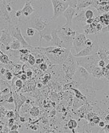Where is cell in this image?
<instances>
[{"label": "cell", "mask_w": 109, "mask_h": 133, "mask_svg": "<svg viewBox=\"0 0 109 133\" xmlns=\"http://www.w3.org/2000/svg\"><path fill=\"white\" fill-rule=\"evenodd\" d=\"M36 48L44 54L52 64H60L64 63L70 53V49L56 46H37Z\"/></svg>", "instance_id": "1"}, {"label": "cell", "mask_w": 109, "mask_h": 133, "mask_svg": "<svg viewBox=\"0 0 109 133\" xmlns=\"http://www.w3.org/2000/svg\"><path fill=\"white\" fill-rule=\"evenodd\" d=\"M77 66L78 64L76 63V57L70 52L68 58L65 60V61L64 63L60 64L61 70L64 72V81L66 83L70 82L72 81V78L73 77L74 74H75Z\"/></svg>", "instance_id": "2"}, {"label": "cell", "mask_w": 109, "mask_h": 133, "mask_svg": "<svg viewBox=\"0 0 109 133\" xmlns=\"http://www.w3.org/2000/svg\"><path fill=\"white\" fill-rule=\"evenodd\" d=\"M52 18H49L48 16H40L36 12L32 18H30V20H27L26 28V27L32 28L36 29L38 33L40 34L46 25L49 24L50 23H52Z\"/></svg>", "instance_id": "3"}, {"label": "cell", "mask_w": 109, "mask_h": 133, "mask_svg": "<svg viewBox=\"0 0 109 133\" xmlns=\"http://www.w3.org/2000/svg\"><path fill=\"white\" fill-rule=\"evenodd\" d=\"M57 30V35L60 39L64 42V44L67 45L68 48H71L72 42L74 40V37L76 35V32L74 31L72 26H60L56 28Z\"/></svg>", "instance_id": "4"}, {"label": "cell", "mask_w": 109, "mask_h": 133, "mask_svg": "<svg viewBox=\"0 0 109 133\" xmlns=\"http://www.w3.org/2000/svg\"><path fill=\"white\" fill-rule=\"evenodd\" d=\"M91 78H92L91 74H89L84 67L78 65L71 82L72 85H75L76 86L75 88H77L79 86L85 84V83L89 82Z\"/></svg>", "instance_id": "5"}, {"label": "cell", "mask_w": 109, "mask_h": 133, "mask_svg": "<svg viewBox=\"0 0 109 133\" xmlns=\"http://www.w3.org/2000/svg\"><path fill=\"white\" fill-rule=\"evenodd\" d=\"M87 39V36L84 33L76 32L75 37H74L72 45L71 48H70V52L72 55L76 54V53L79 52L80 50H82L85 47V40Z\"/></svg>", "instance_id": "6"}, {"label": "cell", "mask_w": 109, "mask_h": 133, "mask_svg": "<svg viewBox=\"0 0 109 133\" xmlns=\"http://www.w3.org/2000/svg\"><path fill=\"white\" fill-rule=\"evenodd\" d=\"M53 5L54 16L52 17V21H56V19L62 16L64 11L68 7V3L63 0H50Z\"/></svg>", "instance_id": "7"}, {"label": "cell", "mask_w": 109, "mask_h": 133, "mask_svg": "<svg viewBox=\"0 0 109 133\" xmlns=\"http://www.w3.org/2000/svg\"><path fill=\"white\" fill-rule=\"evenodd\" d=\"M8 30H9V32H10V33L11 36H12L13 38H14V39L18 40L19 41V42L21 43L22 47V48H26L30 45V44L25 40L24 37H23V36L22 35L21 28H19V26H14V27H11V28H10Z\"/></svg>", "instance_id": "8"}, {"label": "cell", "mask_w": 109, "mask_h": 133, "mask_svg": "<svg viewBox=\"0 0 109 133\" xmlns=\"http://www.w3.org/2000/svg\"><path fill=\"white\" fill-rule=\"evenodd\" d=\"M52 41H50V46H56V47H60V48H67V45L64 44V42L57 35V30L56 28H52ZM69 49V48H68Z\"/></svg>", "instance_id": "9"}, {"label": "cell", "mask_w": 109, "mask_h": 133, "mask_svg": "<svg viewBox=\"0 0 109 133\" xmlns=\"http://www.w3.org/2000/svg\"><path fill=\"white\" fill-rule=\"evenodd\" d=\"M0 32H1V33H2L1 36H0V43L2 44L4 46L9 45L11 42H12V40L14 39V38L11 36L9 30L7 28L2 29Z\"/></svg>", "instance_id": "10"}, {"label": "cell", "mask_w": 109, "mask_h": 133, "mask_svg": "<svg viewBox=\"0 0 109 133\" xmlns=\"http://www.w3.org/2000/svg\"><path fill=\"white\" fill-rule=\"evenodd\" d=\"M96 53L98 54L100 59L104 60L106 64H109V52H108V44H104V45L100 46Z\"/></svg>", "instance_id": "11"}, {"label": "cell", "mask_w": 109, "mask_h": 133, "mask_svg": "<svg viewBox=\"0 0 109 133\" xmlns=\"http://www.w3.org/2000/svg\"><path fill=\"white\" fill-rule=\"evenodd\" d=\"M76 13V10L74 9V8H72V7H68L67 9H66L63 14H62V16H64L66 18V24H64L65 26H72V19L73 17L75 16V15Z\"/></svg>", "instance_id": "12"}, {"label": "cell", "mask_w": 109, "mask_h": 133, "mask_svg": "<svg viewBox=\"0 0 109 133\" xmlns=\"http://www.w3.org/2000/svg\"><path fill=\"white\" fill-rule=\"evenodd\" d=\"M36 10L34 9V7L32 5V3L29 2H25L24 6L22 7V8L21 9L22 16V18H26V20H29L28 17L30 16H32V13H34Z\"/></svg>", "instance_id": "13"}, {"label": "cell", "mask_w": 109, "mask_h": 133, "mask_svg": "<svg viewBox=\"0 0 109 133\" xmlns=\"http://www.w3.org/2000/svg\"><path fill=\"white\" fill-rule=\"evenodd\" d=\"M8 56L9 59L14 64H17V60H19V51L18 50H14V49H9L8 51L4 52Z\"/></svg>", "instance_id": "14"}, {"label": "cell", "mask_w": 109, "mask_h": 133, "mask_svg": "<svg viewBox=\"0 0 109 133\" xmlns=\"http://www.w3.org/2000/svg\"><path fill=\"white\" fill-rule=\"evenodd\" d=\"M91 6H93V0H78L76 10V11H78Z\"/></svg>", "instance_id": "15"}, {"label": "cell", "mask_w": 109, "mask_h": 133, "mask_svg": "<svg viewBox=\"0 0 109 133\" xmlns=\"http://www.w3.org/2000/svg\"><path fill=\"white\" fill-rule=\"evenodd\" d=\"M90 55H93V52H92V46H88V47H85L83 48L82 50H80L79 52L76 53L73 56L75 57H79V56H88Z\"/></svg>", "instance_id": "16"}, {"label": "cell", "mask_w": 109, "mask_h": 133, "mask_svg": "<svg viewBox=\"0 0 109 133\" xmlns=\"http://www.w3.org/2000/svg\"><path fill=\"white\" fill-rule=\"evenodd\" d=\"M0 63H2V64H14L9 59L8 56L3 52H0Z\"/></svg>", "instance_id": "17"}, {"label": "cell", "mask_w": 109, "mask_h": 133, "mask_svg": "<svg viewBox=\"0 0 109 133\" xmlns=\"http://www.w3.org/2000/svg\"><path fill=\"white\" fill-rule=\"evenodd\" d=\"M85 102H84L83 100H81L80 99V98H77L75 97V98H74V100H73V105H72V108L74 111H76V110H77L78 108H80V106H83Z\"/></svg>", "instance_id": "18"}, {"label": "cell", "mask_w": 109, "mask_h": 133, "mask_svg": "<svg viewBox=\"0 0 109 133\" xmlns=\"http://www.w3.org/2000/svg\"><path fill=\"white\" fill-rule=\"evenodd\" d=\"M10 49H14V50H18L22 48V44L19 41L16 39H14L10 44Z\"/></svg>", "instance_id": "19"}, {"label": "cell", "mask_w": 109, "mask_h": 133, "mask_svg": "<svg viewBox=\"0 0 109 133\" xmlns=\"http://www.w3.org/2000/svg\"><path fill=\"white\" fill-rule=\"evenodd\" d=\"M29 114L32 117H38L40 114V108L36 106H33L32 108H30L29 110Z\"/></svg>", "instance_id": "20"}, {"label": "cell", "mask_w": 109, "mask_h": 133, "mask_svg": "<svg viewBox=\"0 0 109 133\" xmlns=\"http://www.w3.org/2000/svg\"><path fill=\"white\" fill-rule=\"evenodd\" d=\"M77 126H78V122L76 119H70L68 122V123H67L68 128L71 129V130H73V129L77 128Z\"/></svg>", "instance_id": "21"}, {"label": "cell", "mask_w": 109, "mask_h": 133, "mask_svg": "<svg viewBox=\"0 0 109 133\" xmlns=\"http://www.w3.org/2000/svg\"><path fill=\"white\" fill-rule=\"evenodd\" d=\"M14 86L16 87V89H15V91H16L17 93H18L19 91H20L23 86V82L20 78H18L16 79V81L14 82Z\"/></svg>", "instance_id": "22"}, {"label": "cell", "mask_w": 109, "mask_h": 133, "mask_svg": "<svg viewBox=\"0 0 109 133\" xmlns=\"http://www.w3.org/2000/svg\"><path fill=\"white\" fill-rule=\"evenodd\" d=\"M26 36L28 37H33V36H36V30L32 28H30V27H26Z\"/></svg>", "instance_id": "23"}, {"label": "cell", "mask_w": 109, "mask_h": 133, "mask_svg": "<svg viewBox=\"0 0 109 133\" xmlns=\"http://www.w3.org/2000/svg\"><path fill=\"white\" fill-rule=\"evenodd\" d=\"M27 64H29L30 66H34L36 64V57L32 54V53H29L28 56V60H27Z\"/></svg>", "instance_id": "24"}, {"label": "cell", "mask_w": 109, "mask_h": 133, "mask_svg": "<svg viewBox=\"0 0 109 133\" xmlns=\"http://www.w3.org/2000/svg\"><path fill=\"white\" fill-rule=\"evenodd\" d=\"M50 79H52V75H50V74H46L42 78V84L46 85Z\"/></svg>", "instance_id": "25"}, {"label": "cell", "mask_w": 109, "mask_h": 133, "mask_svg": "<svg viewBox=\"0 0 109 133\" xmlns=\"http://www.w3.org/2000/svg\"><path fill=\"white\" fill-rule=\"evenodd\" d=\"M29 53H25V54H19V61L22 62L23 64H26L28 60Z\"/></svg>", "instance_id": "26"}, {"label": "cell", "mask_w": 109, "mask_h": 133, "mask_svg": "<svg viewBox=\"0 0 109 133\" xmlns=\"http://www.w3.org/2000/svg\"><path fill=\"white\" fill-rule=\"evenodd\" d=\"M64 2H67L68 3V7H72V8L76 9V4L78 0H63Z\"/></svg>", "instance_id": "27"}, {"label": "cell", "mask_w": 109, "mask_h": 133, "mask_svg": "<svg viewBox=\"0 0 109 133\" xmlns=\"http://www.w3.org/2000/svg\"><path fill=\"white\" fill-rule=\"evenodd\" d=\"M38 69H40L42 72H46V71H48V64H46V62H42L40 64H38Z\"/></svg>", "instance_id": "28"}, {"label": "cell", "mask_w": 109, "mask_h": 133, "mask_svg": "<svg viewBox=\"0 0 109 133\" xmlns=\"http://www.w3.org/2000/svg\"><path fill=\"white\" fill-rule=\"evenodd\" d=\"M13 73L11 71H10V70H6V73H5V74H4V77H5V79L6 80H7V81H10L11 82V79H12V78H13Z\"/></svg>", "instance_id": "29"}, {"label": "cell", "mask_w": 109, "mask_h": 133, "mask_svg": "<svg viewBox=\"0 0 109 133\" xmlns=\"http://www.w3.org/2000/svg\"><path fill=\"white\" fill-rule=\"evenodd\" d=\"M7 112V109L4 107V106H0V118H4Z\"/></svg>", "instance_id": "30"}, {"label": "cell", "mask_w": 109, "mask_h": 133, "mask_svg": "<svg viewBox=\"0 0 109 133\" xmlns=\"http://www.w3.org/2000/svg\"><path fill=\"white\" fill-rule=\"evenodd\" d=\"M101 120V118L98 115H96L94 117H93V119H92V121L90 123H94L96 125H97L99 123V122Z\"/></svg>", "instance_id": "31"}, {"label": "cell", "mask_w": 109, "mask_h": 133, "mask_svg": "<svg viewBox=\"0 0 109 133\" xmlns=\"http://www.w3.org/2000/svg\"><path fill=\"white\" fill-rule=\"evenodd\" d=\"M25 74H26V77H27V79H29V78H30L33 77V70H30V69H27V70L25 71Z\"/></svg>", "instance_id": "32"}, {"label": "cell", "mask_w": 109, "mask_h": 133, "mask_svg": "<svg viewBox=\"0 0 109 133\" xmlns=\"http://www.w3.org/2000/svg\"><path fill=\"white\" fill-rule=\"evenodd\" d=\"M14 111H7L5 117L9 119V118H14Z\"/></svg>", "instance_id": "33"}, {"label": "cell", "mask_w": 109, "mask_h": 133, "mask_svg": "<svg viewBox=\"0 0 109 133\" xmlns=\"http://www.w3.org/2000/svg\"><path fill=\"white\" fill-rule=\"evenodd\" d=\"M10 91H12V88H10V87H6V88L2 89L1 90V94H6L10 93Z\"/></svg>", "instance_id": "34"}, {"label": "cell", "mask_w": 109, "mask_h": 133, "mask_svg": "<svg viewBox=\"0 0 109 133\" xmlns=\"http://www.w3.org/2000/svg\"><path fill=\"white\" fill-rule=\"evenodd\" d=\"M106 63H105V61L104 60H101V59H100L99 60H98V63H97V65H98L100 68H104L105 65H106Z\"/></svg>", "instance_id": "35"}, {"label": "cell", "mask_w": 109, "mask_h": 133, "mask_svg": "<svg viewBox=\"0 0 109 133\" xmlns=\"http://www.w3.org/2000/svg\"><path fill=\"white\" fill-rule=\"evenodd\" d=\"M93 43V40L92 39H89V38H87L86 40H85V46L88 47V46H92Z\"/></svg>", "instance_id": "36"}, {"label": "cell", "mask_w": 109, "mask_h": 133, "mask_svg": "<svg viewBox=\"0 0 109 133\" xmlns=\"http://www.w3.org/2000/svg\"><path fill=\"white\" fill-rule=\"evenodd\" d=\"M18 51H19V53L20 54H25V53H30L29 50L27 48H22L20 49H18Z\"/></svg>", "instance_id": "37"}, {"label": "cell", "mask_w": 109, "mask_h": 133, "mask_svg": "<svg viewBox=\"0 0 109 133\" xmlns=\"http://www.w3.org/2000/svg\"><path fill=\"white\" fill-rule=\"evenodd\" d=\"M42 62H46L45 58H36V64H40Z\"/></svg>", "instance_id": "38"}, {"label": "cell", "mask_w": 109, "mask_h": 133, "mask_svg": "<svg viewBox=\"0 0 109 133\" xmlns=\"http://www.w3.org/2000/svg\"><path fill=\"white\" fill-rule=\"evenodd\" d=\"M19 78H20L22 82H26V80H27V77H26V75L25 74V72H23V73L19 76Z\"/></svg>", "instance_id": "39"}, {"label": "cell", "mask_w": 109, "mask_h": 133, "mask_svg": "<svg viewBox=\"0 0 109 133\" xmlns=\"http://www.w3.org/2000/svg\"><path fill=\"white\" fill-rule=\"evenodd\" d=\"M4 102H8V103H14V97L13 95H10L6 100L4 101Z\"/></svg>", "instance_id": "40"}, {"label": "cell", "mask_w": 109, "mask_h": 133, "mask_svg": "<svg viewBox=\"0 0 109 133\" xmlns=\"http://www.w3.org/2000/svg\"><path fill=\"white\" fill-rule=\"evenodd\" d=\"M108 127H109V124H108V123H106V124L104 125V127H103V128H104V130H102V131H103V132L108 133V132H109Z\"/></svg>", "instance_id": "41"}, {"label": "cell", "mask_w": 109, "mask_h": 133, "mask_svg": "<svg viewBox=\"0 0 109 133\" xmlns=\"http://www.w3.org/2000/svg\"><path fill=\"white\" fill-rule=\"evenodd\" d=\"M6 11H8V12H11L13 10L11 8V6H10V3H6Z\"/></svg>", "instance_id": "42"}, {"label": "cell", "mask_w": 109, "mask_h": 133, "mask_svg": "<svg viewBox=\"0 0 109 133\" xmlns=\"http://www.w3.org/2000/svg\"><path fill=\"white\" fill-rule=\"evenodd\" d=\"M20 127V126H19V125H17L16 123H14L13 125H12V126H11L10 128V130H18V127Z\"/></svg>", "instance_id": "43"}, {"label": "cell", "mask_w": 109, "mask_h": 133, "mask_svg": "<svg viewBox=\"0 0 109 133\" xmlns=\"http://www.w3.org/2000/svg\"><path fill=\"white\" fill-rule=\"evenodd\" d=\"M93 23H94V18L86 20V24H93Z\"/></svg>", "instance_id": "44"}, {"label": "cell", "mask_w": 109, "mask_h": 133, "mask_svg": "<svg viewBox=\"0 0 109 133\" xmlns=\"http://www.w3.org/2000/svg\"><path fill=\"white\" fill-rule=\"evenodd\" d=\"M105 124H106V123H105V122H104V121H100V122H99V123H98V125H99V127H100V128H103L104 127V125Z\"/></svg>", "instance_id": "45"}, {"label": "cell", "mask_w": 109, "mask_h": 133, "mask_svg": "<svg viewBox=\"0 0 109 133\" xmlns=\"http://www.w3.org/2000/svg\"><path fill=\"white\" fill-rule=\"evenodd\" d=\"M18 119H19V120H20L22 123H25V122H26V119H25V117H23V116H20V115H19V118H18Z\"/></svg>", "instance_id": "46"}, {"label": "cell", "mask_w": 109, "mask_h": 133, "mask_svg": "<svg viewBox=\"0 0 109 133\" xmlns=\"http://www.w3.org/2000/svg\"><path fill=\"white\" fill-rule=\"evenodd\" d=\"M36 86V87L38 89H41V88H42V86H44V85L42 84V82H38V83H37Z\"/></svg>", "instance_id": "47"}, {"label": "cell", "mask_w": 109, "mask_h": 133, "mask_svg": "<svg viewBox=\"0 0 109 133\" xmlns=\"http://www.w3.org/2000/svg\"><path fill=\"white\" fill-rule=\"evenodd\" d=\"M9 132H10V133H18V130H10Z\"/></svg>", "instance_id": "48"}, {"label": "cell", "mask_w": 109, "mask_h": 133, "mask_svg": "<svg viewBox=\"0 0 109 133\" xmlns=\"http://www.w3.org/2000/svg\"><path fill=\"white\" fill-rule=\"evenodd\" d=\"M0 78H2V79H5V77H4V76H3V75H2L1 73H0Z\"/></svg>", "instance_id": "49"}, {"label": "cell", "mask_w": 109, "mask_h": 133, "mask_svg": "<svg viewBox=\"0 0 109 133\" xmlns=\"http://www.w3.org/2000/svg\"><path fill=\"white\" fill-rule=\"evenodd\" d=\"M0 52H1V50H0Z\"/></svg>", "instance_id": "50"}, {"label": "cell", "mask_w": 109, "mask_h": 133, "mask_svg": "<svg viewBox=\"0 0 109 133\" xmlns=\"http://www.w3.org/2000/svg\"><path fill=\"white\" fill-rule=\"evenodd\" d=\"M0 79H1V78H0Z\"/></svg>", "instance_id": "51"}]
</instances>
